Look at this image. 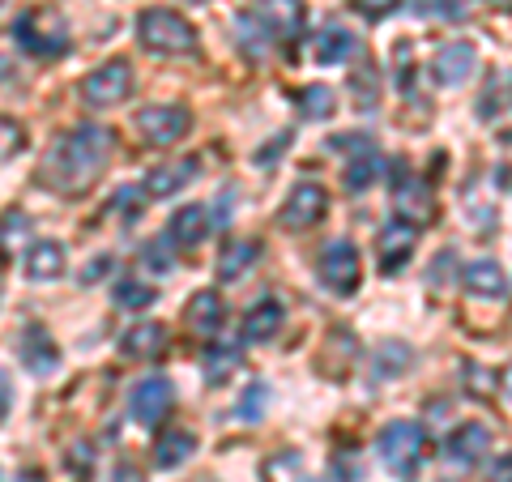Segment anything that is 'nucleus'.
<instances>
[{"instance_id":"nucleus-1","label":"nucleus","mask_w":512,"mask_h":482,"mask_svg":"<svg viewBox=\"0 0 512 482\" xmlns=\"http://www.w3.org/2000/svg\"><path fill=\"white\" fill-rule=\"evenodd\" d=\"M111 150H116V133L103 124H77L69 128L39 163V184L60 192V197H82L86 188L107 171Z\"/></svg>"},{"instance_id":"nucleus-2","label":"nucleus","mask_w":512,"mask_h":482,"mask_svg":"<svg viewBox=\"0 0 512 482\" xmlns=\"http://www.w3.org/2000/svg\"><path fill=\"white\" fill-rule=\"evenodd\" d=\"M13 39H18V47L30 56L60 60L69 52V22H64V13L52 5H30L18 13V22H13Z\"/></svg>"},{"instance_id":"nucleus-3","label":"nucleus","mask_w":512,"mask_h":482,"mask_svg":"<svg viewBox=\"0 0 512 482\" xmlns=\"http://www.w3.org/2000/svg\"><path fill=\"white\" fill-rule=\"evenodd\" d=\"M137 39L158 56H188L197 52V30L171 9H146L137 18Z\"/></svg>"},{"instance_id":"nucleus-4","label":"nucleus","mask_w":512,"mask_h":482,"mask_svg":"<svg viewBox=\"0 0 512 482\" xmlns=\"http://www.w3.org/2000/svg\"><path fill=\"white\" fill-rule=\"evenodd\" d=\"M376 448H380V461L389 465L393 474L410 478L414 470H419L423 453H427V436H423V427H419V423H410V419H393L389 427L380 431Z\"/></svg>"},{"instance_id":"nucleus-5","label":"nucleus","mask_w":512,"mask_h":482,"mask_svg":"<svg viewBox=\"0 0 512 482\" xmlns=\"http://www.w3.org/2000/svg\"><path fill=\"white\" fill-rule=\"evenodd\" d=\"M363 282V261H359V248L350 239H333L320 256V286L338 299H350Z\"/></svg>"},{"instance_id":"nucleus-6","label":"nucleus","mask_w":512,"mask_h":482,"mask_svg":"<svg viewBox=\"0 0 512 482\" xmlns=\"http://www.w3.org/2000/svg\"><path fill=\"white\" fill-rule=\"evenodd\" d=\"M133 94V64L128 60H107L103 69H94L82 86V99L90 107H116Z\"/></svg>"},{"instance_id":"nucleus-7","label":"nucleus","mask_w":512,"mask_h":482,"mask_svg":"<svg viewBox=\"0 0 512 482\" xmlns=\"http://www.w3.org/2000/svg\"><path fill=\"white\" fill-rule=\"evenodd\" d=\"M325 214H329V192L308 180V184H295L291 197L282 201L278 227H286V231H308V227H316V222L325 218Z\"/></svg>"},{"instance_id":"nucleus-8","label":"nucleus","mask_w":512,"mask_h":482,"mask_svg":"<svg viewBox=\"0 0 512 482\" xmlns=\"http://www.w3.org/2000/svg\"><path fill=\"white\" fill-rule=\"evenodd\" d=\"M393 205H397V218L410 222V227H427L436 218V197L431 188L419 180V175H406V167L397 163V175H393Z\"/></svg>"},{"instance_id":"nucleus-9","label":"nucleus","mask_w":512,"mask_h":482,"mask_svg":"<svg viewBox=\"0 0 512 482\" xmlns=\"http://www.w3.org/2000/svg\"><path fill=\"white\" fill-rule=\"evenodd\" d=\"M171 406H175V389L167 376H146L133 389V397H128V414L141 427H158L171 414Z\"/></svg>"},{"instance_id":"nucleus-10","label":"nucleus","mask_w":512,"mask_h":482,"mask_svg":"<svg viewBox=\"0 0 512 482\" xmlns=\"http://www.w3.org/2000/svg\"><path fill=\"white\" fill-rule=\"evenodd\" d=\"M491 453V431L483 423H466V427H457L453 436H448L444 444V465H448V474H470L478 461H483Z\"/></svg>"},{"instance_id":"nucleus-11","label":"nucleus","mask_w":512,"mask_h":482,"mask_svg":"<svg viewBox=\"0 0 512 482\" xmlns=\"http://www.w3.org/2000/svg\"><path fill=\"white\" fill-rule=\"evenodd\" d=\"M474 73H478V47L470 39L444 43L436 60H431V77H436L440 86H466Z\"/></svg>"},{"instance_id":"nucleus-12","label":"nucleus","mask_w":512,"mask_h":482,"mask_svg":"<svg viewBox=\"0 0 512 482\" xmlns=\"http://www.w3.org/2000/svg\"><path fill=\"white\" fill-rule=\"evenodd\" d=\"M188 124H192V116L184 107H175V103H167V107H146L137 116V133L150 141V146H175L184 133H188Z\"/></svg>"},{"instance_id":"nucleus-13","label":"nucleus","mask_w":512,"mask_h":482,"mask_svg":"<svg viewBox=\"0 0 512 482\" xmlns=\"http://www.w3.org/2000/svg\"><path fill=\"white\" fill-rule=\"evenodd\" d=\"M414 244H419V227H410V222H402V218L380 231V273L384 278H393V273L410 261Z\"/></svg>"},{"instance_id":"nucleus-14","label":"nucleus","mask_w":512,"mask_h":482,"mask_svg":"<svg viewBox=\"0 0 512 482\" xmlns=\"http://www.w3.org/2000/svg\"><path fill=\"white\" fill-rule=\"evenodd\" d=\"M184 320H188V333H197V337H214L222 325H227V303H222V295H218V291H197V295L188 299Z\"/></svg>"},{"instance_id":"nucleus-15","label":"nucleus","mask_w":512,"mask_h":482,"mask_svg":"<svg viewBox=\"0 0 512 482\" xmlns=\"http://www.w3.org/2000/svg\"><path fill=\"white\" fill-rule=\"evenodd\" d=\"M18 346H22V363L35 376H52L56 367H60V346L52 342V333H47L43 325H26Z\"/></svg>"},{"instance_id":"nucleus-16","label":"nucleus","mask_w":512,"mask_h":482,"mask_svg":"<svg viewBox=\"0 0 512 482\" xmlns=\"http://www.w3.org/2000/svg\"><path fill=\"white\" fill-rule=\"evenodd\" d=\"M64 244L60 239H35V244L26 248V278L30 282H52L64 273Z\"/></svg>"},{"instance_id":"nucleus-17","label":"nucleus","mask_w":512,"mask_h":482,"mask_svg":"<svg viewBox=\"0 0 512 482\" xmlns=\"http://www.w3.org/2000/svg\"><path fill=\"white\" fill-rule=\"evenodd\" d=\"M205 235H210L205 205H184V210H175L167 222V244H175V248H197Z\"/></svg>"},{"instance_id":"nucleus-18","label":"nucleus","mask_w":512,"mask_h":482,"mask_svg":"<svg viewBox=\"0 0 512 482\" xmlns=\"http://www.w3.org/2000/svg\"><path fill=\"white\" fill-rule=\"evenodd\" d=\"M197 158H180V163H167V167H154L146 175V197H175L180 188H188L192 180H197Z\"/></svg>"},{"instance_id":"nucleus-19","label":"nucleus","mask_w":512,"mask_h":482,"mask_svg":"<svg viewBox=\"0 0 512 482\" xmlns=\"http://www.w3.org/2000/svg\"><path fill=\"white\" fill-rule=\"evenodd\" d=\"M461 286L474 295V299H504L508 295V278H504V269L495 265V261H470L466 273H461Z\"/></svg>"},{"instance_id":"nucleus-20","label":"nucleus","mask_w":512,"mask_h":482,"mask_svg":"<svg viewBox=\"0 0 512 482\" xmlns=\"http://www.w3.org/2000/svg\"><path fill=\"white\" fill-rule=\"evenodd\" d=\"M282 320H286V308H282L278 299L252 303L248 316H244V342H248V346H261V342H269V337H278Z\"/></svg>"},{"instance_id":"nucleus-21","label":"nucleus","mask_w":512,"mask_h":482,"mask_svg":"<svg viewBox=\"0 0 512 482\" xmlns=\"http://www.w3.org/2000/svg\"><path fill=\"white\" fill-rule=\"evenodd\" d=\"M256 261H261V244H256V239H231V244H222V252H218V278L244 282Z\"/></svg>"},{"instance_id":"nucleus-22","label":"nucleus","mask_w":512,"mask_h":482,"mask_svg":"<svg viewBox=\"0 0 512 482\" xmlns=\"http://www.w3.org/2000/svg\"><path fill=\"white\" fill-rule=\"evenodd\" d=\"M163 346H167V329L158 320H141V325H133L120 337V350L128 359H154L163 355Z\"/></svg>"},{"instance_id":"nucleus-23","label":"nucleus","mask_w":512,"mask_h":482,"mask_svg":"<svg viewBox=\"0 0 512 482\" xmlns=\"http://www.w3.org/2000/svg\"><path fill=\"white\" fill-rule=\"evenodd\" d=\"M192 453H197V436H192L188 427L163 431V436L154 440V465L158 470H175V465H184Z\"/></svg>"},{"instance_id":"nucleus-24","label":"nucleus","mask_w":512,"mask_h":482,"mask_svg":"<svg viewBox=\"0 0 512 482\" xmlns=\"http://www.w3.org/2000/svg\"><path fill=\"white\" fill-rule=\"evenodd\" d=\"M256 13L278 30V39H295L303 30V0H256Z\"/></svg>"},{"instance_id":"nucleus-25","label":"nucleus","mask_w":512,"mask_h":482,"mask_svg":"<svg viewBox=\"0 0 512 482\" xmlns=\"http://www.w3.org/2000/svg\"><path fill=\"white\" fill-rule=\"evenodd\" d=\"M235 35H239V47H244L248 56H256V60L269 56V47L278 43V30L269 26V22L261 18V13H256V9H252V13H244V18L235 22Z\"/></svg>"},{"instance_id":"nucleus-26","label":"nucleus","mask_w":512,"mask_h":482,"mask_svg":"<svg viewBox=\"0 0 512 482\" xmlns=\"http://www.w3.org/2000/svg\"><path fill=\"white\" fill-rule=\"evenodd\" d=\"M239 363H244V355H239V346H227V342H214L210 350H205V359H201V372H205V384H227L235 372H239Z\"/></svg>"},{"instance_id":"nucleus-27","label":"nucleus","mask_w":512,"mask_h":482,"mask_svg":"<svg viewBox=\"0 0 512 482\" xmlns=\"http://www.w3.org/2000/svg\"><path fill=\"white\" fill-rule=\"evenodd\" d=\"M261 478L265 482H312L308 478V465H303V457L291 453V448H282V453H269L265 465H261Z\"/></svg>"},{"instance_id":"nucleus-28","label":"nucleus","mask_w":512,"mask_h":482,"mask_svg":"<svg viewBox=\"0 0 512 482\" xmlns=\"http://www.w3.org/2000/svg\"><path fill=\"white\" fill-rule=\"evenodd\" d=\"M26 239H30V214L26 210H5L0 214V261H13Z\"/></svg>"},{"instance_id":"nucleus-29","label":"nucleus","mask_w":512,"mask_h":482,"mask_svg":"<svg viewBox=\"0 0 512 482\" xmlns=\"http://www.w3.org/2000/svg\"><path fill=\"white\" fill-rule=\"evenodd\" d=\"M380 167H384V163H380V154L372 150V141H363L359 154L350 158V167H346V188H350V192L372 188V180L380 175Z\"/></svg>"},{"instance_id":"nucleus-30","label":"nucleus","mask_w":512,"mask_h":482,"mask_svg":"<svg viewBox=\"0 0 512 482\" xmlns=\"http://www.w3.org/2000/svg\"><path fill=\"white\" fill-rule=\"evenodd\" d=\"M410 363H414V355H410V346H406V342H384V346H380V355H376V367H372V380H376V384L397 380Z\"/></svg>"},{"instance_id":"nucleus-31","label":"nucleus","mask_w":512,"mask_h":482,"mask_svg":"<svg viewBox=\"0 0 512 482\" xmlns=\"http://www.w3.org/2000/svg\"><path fill=\"white\" fill-rule=\"evenodd\" d=\"M350 52H355V39H350V30L342 26H329L316 35V60L320 64H342Z\"/></svg>"},{"instance_id":"nucleus-32","label":"nucleus","mask_w":512,"mask_h":482,"mask_svg":"<svg viewBox=\"0 0 512 482\" xmlns=\"http://www.w3.org/2000/svg\"><path fill=\"white\" fill-rule=\"evenodd\" d=\"M111 299H116L124 312H146L150 303L158 299V291H154L150 282H141V278H120L116 291H111Z\"/></svg>"},{"instance_id":"nucleus-33","label":"nucleus","mask_w":512,"mask_h":482,"mask_svg":"<svg viewBox=\"0 0 512 482\" xmlns=\"http://www.w3.org/2000/svg\"><path fill=\"white\" fill-rule=\"evenodd\" d=\"M265 401H269L265 384H261V380L248 384L244 397H239V406H235V419H239V423H261V419H265Z\"/></svg>"},{"instance_id":"nucleus-34","label":"nucleus","mask_w":512,"mask_h":482,"mask_svg":"<svg viewBox=\"0 0 512 482\" xmlns=\"http://www.w3.org/2000/svg\"><path fill=\"white\" fill-rule=\"evenodd\" d=\"M299 107H303V116L308 120H329L333 116V90H325V86L299 90Z\"/></svg>"},{"instance_id":"nucleus-35","label":"nucleus","mask_w":512,"mask_h":482,"mask_svg":"<svg viewBox=\"0 0 512 482\" xmlns=\"http://www.w3.org/2000/svg\"><path fill=\"white\" fill-rule=\"evenodd\" d=\"M26 150V128L18 120L0 116V163H9V158H18Z\"/></svg>"},{"instance_id":"nucleus-36","label":"nucleus","mask_w":512,"mask_h":482,"mask_svg":"<svg viewBox=\"0 0 512 482\" xmlns=\"http://www.w3.org/2000/svg\"><path fill=\"white\" fill-rule=\"evenodd\" d=\"M141 201H146V188H120L111 205H116V214L128 222V227H133V222L141 218Z\"/></svg>"},{"instance_id":"nucleus-37","label":"nucleus","mask_w":512,"mask_h":482,"mask_svg":"<svg viewBox=\"0 0 512 482\" xmlns=\"http://www.w3.org/2000/svg\"><path fill=\"white\" fill-rule=\"evenodd\" d=\"M414 13L419 18H461V9L453 0H414Z\"/></svg>"},{"instance_id":"nucleus-38","label":"nucleus","mask_w":512,"mask_h":482,"mask_svg":"<svg viewBox=\"0 0 512 482\" xmlns=\"http://www.w3.org/2000/svg\"><path fill=\"white\" fill-rule=\"evenodd\" d=\"M402 5V0H355V9L363 13V18H372V22H380V18H389V13Z\"/></svg>"},{"instance_id":"nucleus-39","label":"nucleus","mask_w":512,"mask_h":482,"mask_svg":"<svg viewBox=\"0 0 512 482\" xmlns=\"http://www.w3.org/2000/svg\"><path fill=\"white\" fill-rule=\"evenodd\" d=\"M141 265L154 269V273H167V269H171V252H167L163 244H154V248L141 252Z\"/></svg>"},{"instance_id":"nucleus-40","label":"nucleus","mask_w":512,"mask_h":482,"mask_svg":"<svg viewBox=\"0 0 512 482\" xmlns=\"http://www.w3.org/2000/svg\"><path fill=\"white\" fill-rule=\"evenodd\" d=\"M69 465L77 474H90V465H94V453H90V444H73V453H69Z\"/></svg>"},{"instance_id":"nucleus-41","label":"nucleus","mask_w":512,"mask_h":482,"mask_svg":"<svg viewBox=\"0 0 512 482\" xmlns=\"http://www.w3.org/2000/svg\"><path fill=\"white\" fill-rule=\"evenodd\" d=\"M9 406H13V384H9L5 372H0V423L9 419Z\"/></svg>"},{"instance_id":"nucleus-42","label":"nucleus","mask_w":512,"mask_h":482,"mask_svg":"<svg viewBox=\"0 0 512 482\" xmlns=\"http://www.w3.org/2000/svg\"><path fill=\"white\" fill-rule=\"evenodd\" d=\"M111 269V256H99L90 269H82V286H90V282H99V273H107Z\"/></svg>"},{"instance_id":"nucleus-43","label":"nucleus","mask_w":512,"mask_h":482,"mask_svg":"<svg viewBox=\"0 0 512 482\" xmlns=\"http://www.w3.org/2000/svg\"><path fill=\"white\" fill-rule=\"evenodd\" d=\"M116 482H141V474H137V470H133V465H128V461H124V465H116Z\"/></svg>"},{"instance_id":"nucleus-44","label":"nucleus","mask_w":512,"mask_h":482,"mask_svg":"<svg viewBox=\"0 0 512 482\" xmlns=\"http://www.w3.org/2000/svg\"><path fill=\"white\" fill-rule=\"evenodd\" d=\"M495 482H512V457L500 461V470H495Z\"/></svg>"},{"instance_id":"nucleus-45","label":"nucleus","mask_w":512,"mask_h":482,"mask_svg":"<svg viewBox=\"0 0 512 482\" xmlns=\"http://www.w3.org/2000/svg\"><path fill=\"white\" fill-rule=\"evenodd\" d=\"M500 380H504V393H508V397H512V363H508V367H504V376H500Z\"/></svg>"},{"instance_id":"nucleus-46","label":"nucleus","mask_w":512,"mask_h":482,"mask_svg":"<svg viewBox=\"0 0 512 482\" xmlns=\"http://www.w3.org/2000/svg\"><path fill=\"white\" fill-rule=\"evenodd\" d=\"M18 482H43V474H39V470H26Z\"/></svg>"},{"instance_id":"nucleus-47","label":"nucleus","mask_w":512,"mask_h":482,"mask_svg":"<svg viewBox=\"0 0 512 482\" xmlns=\"http://www.w3.org/2000/svg\"><path fill=\"white\" fill-rule=\"evenodd\" d=\"M491 5H500V9H512V0H491Z\"/></svg>"},{"instance_id":"nucleus-48","label":"nucleus","mask_w":512,"mask_h":482,"mask_svg":"<svg viewBox=\"0 0 512 482\" xmlns=\"http://www.w3.org/2000/svg\"><path fill=\"white\" fill-rule=\"evenodd\" d=\"M188 5H205V0H188Z\"/></svg>"},{"instance_id":"nucleus-49","label":"nucleus","mask_w":512,"mask_h":482,"mask_svg":"<svg viewBox=\"0 0 512 482\" xmlns=\"http://www.w3.org/2000/svg\"><path fill=\"white\" fill-rule=\"evenodd\" d=\"M197 482H214V478H197Z\"/></svg>"}]
</instances>
